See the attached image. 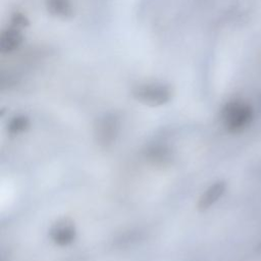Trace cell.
<instances>
[{"mask_svg":"<svg viewBox=\"0 0 261 261\" xmlns=\"http://www.w3.org/2000/svg\"><path fill=\"white\" fill-rule=\"evenodd\" d=\"M135 97L142 103L158 106L166 103L170 98V91L161 84H145L135 90Z\"/></svg>","mask_w":261,"mask_h":261,"instance_id":"cell-2","label":"cell"},{"mask_svg":"<svg viewBox=\"0 0 261 261\" xmlns=\"http://www.w3.org/2000/svg\"><path fill=\"white\" fill-rule=\"evenodd\" d=\"M48 9L58 16H66L71 11L68 0H48Z\"/></svg>","mask_w":261,"mask_h":261,"instance_id":"cell-7","label":"cell"},{"mask_svg":"<svg viewBox=\"0 0 261 261\" xmlns=\"http://www.w3.org/2000/svg\"><path fill=\"white\" fill-rule=\"evenodd\" d=\"M225 191V182L217 181L211 185L201 196L198 207L200 210H206L215 204L223 195Z\"/></svg>","mask_w":261,"mask_h":261,"instance_id":"cell-4","label":"cell"},{"mask_svg":"<svg viewBox=\"0 0 261 261\" xmlns=\"http://www.w3.org/2000/svg\"><path fill=\"white\" fill-rule=\"evenodd\" d=\"M28 126V121H27V118L25 117H15L11 123H10V130L12 133H20V132H23Z\"/></svg>","mask_w":261,"mask_h":261,"instance_id":"cell-8","label":"cell"},{"mask_svg":"<svg viewBox=\"0 0 261 261\" xmlns=\"http://www.w3.org/2000/svg\"><path fill=\"white\" fill-rule=\"evenodd\" d=\"M50 237L52 241L59 246L69 245L75 238L74 225L67 219L59 220L51 227Z\"/></svg>","mask_w":261,"mask_h":261,"instance_id":"cell-3","label":"cell"},{"mask_svg":"<svg viewBox=\"0 0 261 261\" xmlns=\"http://www.w3.org/2000/svg\"><path fill=\"white\" fill-rule=\"evenodd\" d=\"M117 128H118V124L116 119H114V117H106L104 120L100 122L98 126V129H97L98 140L102 144L111 143L117 135Z\"/></svg>","mask_w":261,"mask_h":261,"instance_id":"cell-5","label":"cell"},{"mask_svg":"<svg viewBox=\"0 0 261 261\" xmlns=\"http://www.w3.org/2000/svg\"><path fill=\"white\" fill-rule=\"evenodd\" d=\"M21 42V36L16 30H8L2 35L1 48L4 51H12L18 47Z\"/></svg>","mask_w":261,"mask_h":261,"instance_id":"cell-6","label":"cell"},{"mask_svg":"<svg viewBox=\"0 0 261 261\" xmlns=\"http://www.w3.org/2000/svg\"><path fill=\"white\" fill-rule=\"evenodd\" d=\"M252 118L249 106L240 102H230L222 110L224 126L229 132H239L245 127Z\"/></svg>","mask_w":261,"mask_h":261,"instance_id":"cell-1","label":"cell"}]
</instances>
